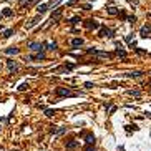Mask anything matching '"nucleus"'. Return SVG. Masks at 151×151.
Instances as JSON below:
<instances>
[{"label":"nucleus","instance_id":"nucleus-1","mask_svg":"<svg viewBox=\"0 0 151 151\" xmlns=\"http://www.w3.org/2000/svg\"><path fill=\"white\" fill-rule=\"evenodd\" d=\"M83 25H85L86 30H98L100 27H101V25H100V22L95 20V18H88V20H85Z\"/></svg>","mask_w":151,"mask_h":151},{"label":"nucleus","instance_id":"nucleus-2","mask_svg":"<svg viewBox=\"0 0 151 151\" xmlns=\"http://www.w3.org/2000/svg\"><path fill=\"white\" fill-rule=\"evenodd\" d=\"M55 95L63 98V96H77L78 93H73L70 88H55Z\"/></svg>","mask_w":151,"mask_h":151},{"label":"nucleus","instance_id":"nucleus-3","mask_svg":"<svg viewBox=\"0 0 151 151\" xmlns=\"http://www.w3.org/2000/svg\"><path fill=\"white\" fill-rule=\"evenodd\" d=\"M98 37H101V38H113L115 37V30H111V28H108V27H101L98 32Z\"/></svg>","mask_w":151,"mask_h":151},{"label":"nucleus","instance_id":"nucleus-4","mask_svg":"<svg viewBox=\"0 0 151 151\" xmlns=\"http://www.w3.org/2000/svg\"><path fill=\"white\" fill-rule=\"evenodd\" d=\"M45 58H47L45 52H35L33 55H28V57H27V62H33V60L40 62V60H45Z\"/></svg>","mask_w":151,"mask_h":151},{"label":"nucleus","instance_id":"nucleus-5","mask_svg":"<svg viewBox=\"0 0 151 151\" xmlns=\"http://www.w3.org/2000/svg\"><path fill=\"white\" fill-rule=\"evenodd\" d=\"M28 50L30 52H45L43 43H40V42H30L28 43Z\"/></svg>","mask_w":151,"mask_h":151},{"label":"nucleus","instance_id":"nucleus-6","mask_svg":"<svg viewBox=\"0 0 151 151\" xmlns=\"http://www.w3.org/2000/svg\"><path fill=\"white\" fill-rule=\"evenodd\" d=\"M43 48L48 50V52H55V50L58 48V43L55 42V40H47V42L43 43Z\"/></svg>","mask_w":151,"mask_h":151},{"label":"nucleus","instance_id":"nucleus-7","mask_svg":"<svg viewBox=\"0 0 151 151\" xmlns=\"http://www.w3.org/2000/svg\"><path fill=\"white\" fill-rule=\"evenodd\" d=\"M7 67H8V70H10V73H15V72H18L20 65H18V62H15V60L8 58V60H7Z\"/></svg>","mask_w":151,"mask_h":151},{"label":"nucleus","instance_id":"nucleus-8","mask_svg":"<svg viewBox=\"0 0 151 151\" xmlns=\"http://www.w3.org/2000/svg\"><path fill=\"white\" fill-rule=\"evenodd\" d=\"M150 35H151V23L141 27V30H140V37H141V38H148Z\"/></svg>","mask_w":151,"mask_h":151},{"label":"nucleus","instance_id":"nucleus-9","mask_svg":"<svg viewBox=\"0 0 151 151\" xmlns=\"http://www.w3.org/2000/svg\"><path fill=\"white\" fill-rule=\"evenodd\" d=\"M80 146V141H77V140H68V141H65V148L67 150H77Z\"/></svg>","mask_w":151,"mask_h":151},{"label":"nucleus","instance_id":"nucleus-10","mask_svg":"<svg viewBox=\"0 0 151 151\" xmlns=\"http://www.w3.org/2000/svg\"><path fill=\"white\" fill-rule=\"evenodd\" d=\"M83 43H85V40H83V38H80V37H77V38H72V40H70V45H72L73 48L81 47Z\"/></svg>","mask_w":151,"mask_h":151},{"label":"nucleus","instance_id":"nucleus-11","mask_svg":"<svg viewBox=\"0 0 151 151\" xmlns=\"http://www.w3.org/2000/svg\"><path fill=\"white\" fill-rule=\"evenodd\" d=\"M83 140L86 145H95V141H96V138H95L93 133H86V135H83Z\"/></svg>","mask_w":151,"mask_h":151},{"label":"nucleus","instance_id":"nucleus-12","mask_svg":"<svg viewBox=\"0 0 151 151\" xmlns=\"http://www.w3.org/2000/svg\"><path fill=\"white\" fill-rule=\"evenodd\" d=\"M4 53H5V55H18V53H20V48L18 47H8V48H5V50H4Z\"/></svg>","mask_w":151,"mask_h":151},{"label":"nucleus","instance_id":"nucleus-13","mask_svg":"<svg viewBox=\"0 0 151 151\" xmlns=\"http://www.w3.org/2000/svg\"><path fill=\"white\" fill-rule=\"evenodd\" d=\"M40 20H42V15L38 13V15H37L35 18H32V20L28 22V23H27V25H25V28H32V27H35V25H37V23H38Z\"/></svg>","mask_w":151,"mask_h":151},{"label":"nucleus","instance_id":"nucleus-14","mask_svg":"<svg viewBox=\"0 0 151 151\" xmlns=\"http://www.w3.org/2000/svg\"><path fill=\"white\" fill-rule=\"evenodd\" d=\"M63 8H65V7H58V8H57L55 12H52V22H53V20H58V18L62 17V13H63Z\"/></svg>","mask_w":151,"mask_h":151},{"label":"nucleus","instance_id":"nucleus-15","mask_svg":"<svg viewBox=\"0 0 151 151\" xmlns=\"http://www.w3.org/2000/svg\"><path fill=\"white\" fill-rule=\"evenodd\" d=\"M118 12H120V8H118V7H115V5L106 7V13H108V15H111V17L118 15Z\"/></svg>","mask_w":151,"mask_h":151},{"label":"nucleus","instance_id":"nucleus-16","mask_svg":"<svg viewBox=\"0 0 151 151\" xmlns=\"http://www.w3.org/2000/svg\"><path fill=\"white\" fill-rule=\"evenodd\" d=\"M48 8H50V5H48V4H42V5L37 7V12H38L40 15H43V13H47V12H48Z\"/></svg>","mask_w":151,"mask_h":151},{"label":"nucleus","instance_id":"nucleus-17","mask_svg":"<svg viewBox=\"0 0 151 151\" xmlns=\"http://www.w3.org/2000/svg\"><path fill=\"white\" fill-rule=\"evenodd\" d=\"M13 33H15V30H13V28H7V30L2 32V38H10Z\"/></svg>","mask_w":151,"mask_h":151},{"label":"nucleus","instance_id":"nucleus-18","mask_svg":"<svg viewBox=\"0 0 151 151\" xmlns=\"http://www.w3.org/2000/svg\"><path fill=\"white\" fill-rule=\"evenodd\" d=\"M115 55H118V57H121V58H126V52H125V48H123V47L116 48V50H115Z\"/></svg>","mask_w":151,"mask_h":151},{"label":"nucleus","instance_id":"nucleus-19","mask_svg":"<svg viewBox=\"0 0 151 151\" xmlns=\"http://www.w3.org/2000/svg\"><path fill=\"white\" fill-rule=\"evenodd\" d=\"M141 75H143L141 72H131V73H126L125 77H128V78H140Z\"/></svg>","mask_w":151,"mask_h":151},{"label":"nucleus","instance_id":"nucleus-20","mask_svg":"<svg viewBox=\"0 0 151 151\" xmlns=\"http://www.w3.org/2000/svg\"><path fill=\"white\" fill-rule=\"evenodd\" d=\"M125 128H126V133H128V135H130L131 131H138V130H140V128H138V125H126Z\"/></svg>","mask_w":151,"mask_h":151},{"label":"nucleus","instance_id":"nucleus-21","mask_svg":"<svg viewBox=\"0 0 151 151\" xmlns=\"http://www.w3.org/2000/svg\"><path fill=\"white\" fill-rule=\"evenodd\" d=\"M80 22H81V18L77 15V17H72V18L68 20V23H70V25H77V23H80Z\"/></svg>","mask_w":151,"mask_h":151},{"label":"nucleus","instance_id":"nucleus-22","mask_svg":"<svg viewBox=\"0 0 151 151\" xmlns=\"http://www.w3.org/2000/svg\"><path fill=\"white\" fill-rule=\"evenodd\" d=\"M126 93L130 95V96H136V98L141 96V91H138V90H130V91H126Z\"/></svg>","mask_w":151,"mask_h":151},{"label":"nucleus","instance_id":"nucleus-23","mask_svg":"<svg viewBox=\"0 0 151 151\" xmlns=\"http://www.w3.org/2000/svg\"><path fill=\"white\" fill-rule=\"evenodd\" d=\"M13 15V10L12 8H5V10L2 12V17H12Z\"/></svg>","mask_w":151,"mask_h":151},{"label":"nucleus","instance_id":"nucleus-24","mask_svg":"<svg viewBox=\"0 0 151 151\" xmlns=\"http://www.w3.org/2000/svg\"><path fill=\"white\" fill-rule=\"evenodd\" d=\"M43 111H45V116H48V118H52L53 115H55V110H43Z\"/></svg>","mask_w":151,"mask_h":151},{"label":"nucleus","instance_id":"nucleus-25","mask_svg":"<svg viewBox=\"0 0 151 151\" xmlns=\"http://www.w3.org/2000/svg\"><path fill=\"white\" fill-rule=\"evenodd\" d=\"M81 8H83V10H86V12H90L91 8H93V5H91V4H83V5H81Z\"/></svg>","mask_w":151,"mask_h":151},{"label":"nucleus","instance_id":"nucleus-26","mask_svg":"<svg viewBox=\"0 0 151 151\" xmlns=\"http://www.w3.org/2000/svg\"><path fill=\"white\" fill-rule=\"evenodd\" d=\"M118 17H120L121 20H126V17H128V15H126L125 10H120V12H118Z\"/></svg>","mask_w":151,"mask_h":151},{"label":"nucleus","instance_id":"nucleus-27","mask_svg":"<svg viewBox=\"0 0 151 151\" xmlns=\"http://www.w3.org/2000/svg\"><path fill=\"white\" fill-rule=\"evenodd\" d=\"M86 53H90V55H96V53H98V48H88Z\"/></svg>","mask_w":151,"mask_h":151},{"label":"nucleus","instance_id":"nucleus-28","mask_svg":"<svg viewBox=\"0 0 151 151\" xmlns=\"http://www.w3.org/2000/svg\"><path fill=\"white\" fill-rule=\"evenodd\" d=\"M83 151H96V150H95L93 145H86V146L83 148Z\"/></svg>","mask_w":151,"mask_h":151},{"label":"nucleus","instance_id":"nucleus-29","mask_svg":"<svg viewBox=\"0 0 151 151\" xmlns=\"http://www.w3.org/2000/svg\"><path fill=\"white\" fill-rule=\"evenodd\" d=\"M126 22H130V23H135V22H136V17H135V15L126 17Z\"/></svg>","mask_w":151,"mask_h":151},{"label":"nucleus","instance_id":"nucleus-30","mask_svg":"<svg viewBox=\"0 0 151 151\" xmlns=\"http://www.w3.org/2000/svg\"><path fill=\"white\" fill-rule=\"evenodd\" d=\"M27 88H28V83H22L20 86H18V91H25Z\"/></svg>","mask_w":151,"mask_h":151},{"label":"nucleus","instance_id":"nucleus-31","mask_svg":"<svg viewBox=\"0 0 151 151\" xmlns=\"http://www.w3.org/2000/svg\"><path fill=\"white\" fill-rule=\"evenodd\" d=\"M135 52L138 53V55H146V50H141V48H138V47H135Z\"/></svg>","mask_w":151,"mask_h":151},{"label":"nucleus","instance_id":"nucleus-32","mask_svg":"<svg viewBox=\"0 0 151 151\" xmlns=\"http://www.w3.org/2000/svg\"><path fill=\"white\" fill-rule=\"evenodd\" d=\"M125 42H126V43L133 42V33H130V35H126V37H125Z\"/></svg>","mask_w":151,"mask_h":151},{"label":"nucleus","instance_id":"nucleus-33","mask_svg":"<svg viewBox=\"0 0 151 151\" xmlns=\"http://www.w3.org/2000/svg\"><path fill=\"white\" fill-rule=\"evenodd\" d=\"M57 130H58V126H50V133H52V135H55Z\"/></svg>","mask_w":151,"mask_h":151},{"label":"nucleus","instance_id":"nucleus-34","mask_svg":"<svg viewBox=\"0 0 151 151\" xmlns=\"http://www.w3.org/2000/svg\"><path fill=\"white\" fill-rule=\"evenodd\" d=\"M77 2H78V0H68V2H67V5H68V7H72V5H75Z\"/></svg>","mask_w":151,"mask_h":151},{"label":"nucleus","instance_id":"nucleus-35","mask_svg":"<svg viewBox=\"0 0 151 151\" xmlns=\"http://www.w3.org/2000/svg\"><path fill=\"white\" fill-rule=\"evenodd\" d=\"M95 85L91 83V81H86V83H85V88H93Z\"/></svg>","mask_w":151,"mask_h":151},{"label":"nucleus","instance_id":"nucleus-36","mask_svg":"<svg viewBox=\"0 0 151 151\" xmlns=\"http://www.w3.org/2000/svg\"><path fill=\"white\" fill-rule=\"evenodd\" d=\"M111 106H113V105L110 103V101H108V103H105V110H106V111H110V108H111Z\"/></svg>","mask_w":151,"mask_h":151},{"label":"nucleus","instance_id":"nucleus-37","mask_svg":"<svg viewBox=\"0 0 151 151\" xmlns=\"http://www.w3.org/2000/svg\"><path fill=\"white\" fill-rule=\"evenodd\" d=\"M18 4H20V5H23V4H27V5H28V4H30V0H20Z\"/></svg>","mask_w":151,"mask_h":151},{"label":"nucleus","instance_id":"nucleus-38","mask_svg":"<svg viewBox=\"0 0 151 151\" xmlns=\"http://www.w3.org/2000/svg\"><path fill=\"white\" fill-rule=\"evenodd\" d=\"M0 70H2V65H0Z\"/></svg>","mask_w":151,"mask_h":151},{"label":"nucleus","instance_id":"nucleus-39","mask_svg":"<svg viewBox=\"0 0 151 151\" xmlns=\"http://www.w3.org/2000/svg\"><path fill=\"white\" fill-rule=\"evenodd\" d=\"M0 18H2V15H0Z\"/></svg>","mask_w":151,"mask_h":151},{"label":"nucleus","instance_id":"nucleus-40","mask_svg":"<svg viewBox=\"0 0 151 151\" xmlns=\"http://www.w3.org/2000/svg\"><path fill=\"white\" fill-rule=\"evenodd\" d=\"M0 131H2V128H0Z\"/></svg>","mask_w":151,"mask_h":151},{"label":"nucleus","instance_id":"nucleus-41","mask_svg":"<svg viewBox=\"0 0 151 151\" xmlns=\"http://www.w3.org/2000/svg\"><path fill=\"white\" fill-rule=\"evenodd\" d=\"M78 2H80V0H78Z\"/></svg>","mask_w":151,"mask_h":151}]
</instances>
